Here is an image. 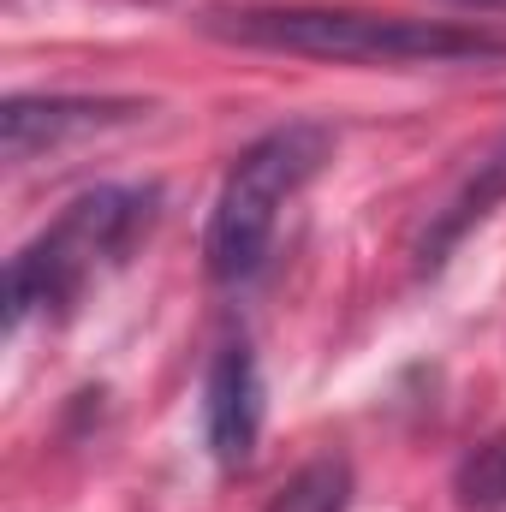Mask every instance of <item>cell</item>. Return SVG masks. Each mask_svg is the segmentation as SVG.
I'll return each instance as SVG.
<instances>
[{
  "instance_id": "6da1fadb",
  "label": "cell",
  "mask_w": 506,
  "mask_h": 512,
  "mask_svg": "<svg viewBox=\"0 0 506 512\" xmlns=\"http://www.w3.org/2000/svg\"><path fill=\"white\" fill-rule=\"evenodd\" d=\"M197 24L239 48L310 54V60H340V66L506 60V42L489 30H459L441 18H399V12H358V6H209Z\"/></svg>"
},
{
  "instance_id": "7a4b0ae2",
  "label": "cell",
  "mask_w": 506,
  "mask_h": 512,
  "mask_svg": "<svg viewBox=\"0 0 506 512\" xmlns=\"http://www.w3.org/2000/svg\"><path fill=\"white\" fill-rule=\"evenodd\" d=\"M334 155V131L316 120H286V126L262 131L251 149H239V161L227 167L209 227H203V268L221 286H245L262 274V262L274 251V227L280 209L328 167Z\"/></svg>"
},
{
  "instance_id": "3957f363",
  "label": "cell",
  "mask_w": 506,
  "mask_h": 512,
  "mask_svg": "<svg viewBox=\"0 0 506 512\" xmlns=\"http://www.w3.org/2000/svg\"><path fill=\"white\" fill-rule=\"evenodd\" d=\"M155 191L137 185H96L78 203H66V215L54 227H42L6 268V328H24L36 310L60 316L84 298V286L126 262V251L155 227Z\"/></svg>"
},
{
  "instance_id": "277c9868",
  "label": "cell",
  "mask_w": 506,
  "mask_h": 512,
  "mask_svg": "<svg viewBox=\"0 0 506 512\" xmlns=\"http://www.w3.org/2000/svg\"><path fill=\"white\" fill-rule=\"evenodd\" d=\"M203 429L221 471H245L262 435V370L245 340H227L203 382Z\"/></svg>"
},
{
  "instance_id": "5b68a950",
  "label": "cell",
  "mask_w": 506,
  "mask_h": 512,
  "mask_svg": "<svg viewBox=\"0 0 506 512\" xmlns=\"http://www.w3.org/2000/svg\"><path fill=\"white\" fill-rule=\"evenodd\" d=\"M137 114H149V108L143 102H114V96H12L0 108V149L18 167L42 149H60L66 137L126 126Z\"/></svg>"
},
{
  "instance_id": "8992f818",
  "label": "cell",
  "mask_w": 506,
  "mask_h": 512,
  "mask_svg": "<svg viewBox=\"0 0 506 512\" xmlns=\"http://www.w3.org/2000/svg\"><path fill=\"white\" fill-rule=\"evenodd\" d=\"M501 203H506V137L495 143V149H483V161L459 179V191L429 215V227H423V239H417V268L435 274L447 256L465 245V233L483 227Z\"/></svg>"
},
{
  "instance_id": "52a82bcc",
  "label": "cell",
  "mask_w": 506,
  "mask_h": 512,
  "mask_svg": "<svg viewBox=\"0 0 506 512\" xmlns=\"http://www.w3.org/2000/svg\"><path fill=\"white\" fill-rule=\"evenodd\" d=\"M352 507V465L346 459H310L298 477L280 483V495L262 512H346Z\"/></svg>"
},
{
  "instance_id": "ba28073f",
  "label": "cell",
  "mask_w": 506,
  "mask_h": 512,
  "mask_svg": "<svg viewBox=\"0 0 506 512\" xmlns=\"http://www.w3.org/2000/svg\"><path fill=\"white\" fill-rule=\"evenodd\" d=\"M459 507L465 512H506V429L483 435L465 459H459Z\"/></svg>"
}]
</instances>
